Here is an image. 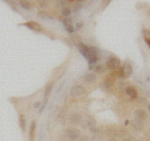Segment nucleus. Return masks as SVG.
Segmentation results:
<instances>
[{
	"label": "nucleus",
	"mask_w": 150,
	"mask_h": 141,
	"mask_svg": "<svg viewBox=\"0 0 150 141\" xmlns=\"http://www.w3.org/2000/svg\"><path fill=\"white\" fill-rule=\"evenodd\" d=\"M85 92H86L85 87L81 86V85H73L71 90H70V94H71V96H73V97H79V96H83Z\"/></svg>",
	"instance_id": "nucleus-6"
},
{
	"label": "nucleus",
	"mask_w": 150,
	"mask_h": 141,
	"mask_svg": "<svg viewBox=\"0 0 150 141\" xmlns=\"http://www.w3.org/2000/svg\"><path fill=\"white\" fill-rule=\"evenodd\" d=\"M35 128H36V124H35V121H33V123H31V126H30V136H29L30 141H34V135H35Z\"/></svg>",
	"instance_id": "nucleus-18"
},
{
	"label": "nucleus",
	"mask_w": 150,
	"mask_h": 141,
	"mask_svg": "<svg viewBox=\"0 0 150 141\" xmlns=\"http://www.w3.org/2000/svg\"><path fill=\"white\" fill-rule=\"evenodd\" d=\"M79 141H89V139H88V137H85V136H83V137L80 136V139H79Z\"/></svg>",
	"instance_id": "nucleus-25"
},
{
	"label": "nucleus",
	"mask_w": 150,
	"mask_h": 141,
	"mask_svg": "<svg viewBox=\"0 0 150 141\" xmlns=\"http://www.w3.org/2000/svg\"><path fill=\"white\" fill-rule=\"evenodd\" d=\"M103 70H104V68H103V66H98V68L95 69V71H99V73H101Z\"/></svg>",
	"instance_id": "nucleus-24"
},
{
	"label": "nucleus",
	"mask_w": 150,
	"mask_h": 141,
	"mask_svg": "<svg viewBox=\"0 0 150 141\" xmlns=\"http://www.w3.org/2000/svg\"><path fill=\"white\" fill-rule=\"evenodd\" d=\"M20 5L24 8V9H30V4H29V1H20Z\"/></svg>",
	"instance_id": "nucleus-23"
},
{
	"label": "nucleus",
	"mask_w": 150,
	"mask_h": 141,
	"mask_svg": "<svg viewBox=\"0 0 150 141\" xmlns=\"http://www.w3.org/2000/svg\"><path fill=\"white\" fill-rule=\"evenodd\" d=\"M121 141H131V140H130V139H128V137H124V139L121 140Z\"/></svg>",
	"instance_id": "nucleus-27"
},
{
	"label": "nucleus",
	"mask_w": 150,
	"mask_h": 141,
	"mask_svg": "<svg viewBox=\"0 0 150 141\" xmlns=\"http://www.w3.org/2000/svg\"><path fill=\"white\" fill-rule=\"evenodd\" d=\"M115 73L114 74H110L109 76H108L104 81H103V84H101V89L104 91H109L110 89L112 87V85H114V82H115Z\"/></svg>",
	"instance_id": "nucleus-5"
},
{
	"label": "nucleus",
	"mask_w": 150,
	"mask_h": 141,
	"mask_svg": "<svg viewBox=\"0 0 150 141\" xmlns=\"http://www.w3.org/2000/svg\"><path fill=\"white\" fill-rule=\"evenodd\" d=\"M104 135H106L108 137H115L116 135H118V128H116L115 125H106L104 128Z\"/></svg>",
	"instance_id": "nucleus-7"
},
{
	"label": "nucleus",
	"mask_w": 150,
	"mask_h": 141,
	"mask_svg": "<svg viewBox=\"0 0 150 141\" xmlns=\"http://www.w3.org/2000/svg\"><path fill=\"white\" fill-rule=\"evenodd\" d=\"M64 135L69 141H78L80 139V131L75 128H69V129H65L64 131Z\"/></svg>",
	"instance_id": "nucleus-2"
},
{
	"label": "nucleus",
	"mask_w": 150,
	"mask_h": 141,
	"mask_svg": "<svg viewBox=\"0 0 150 141\" xmlns=\"http://www.w3.org/2000/svg\"><path fill=\"white\" fill-rule=\"evenodd\" d=\"M143 36H144V40L146 41V44L149 45V48H150V30L144 29L143 30Z\"/></svg>",
	"instance_id": "nucleus-17"
},
{
	"label": "nucleus",
	"mask_w": 150,
	"mask_h": 141,
	"mask_svg": "<svg viewBox=\"0 0 150 141\" xmlns=\"http://www.w3.org/2000/svg\"><path fill=\"white\" fill-rule=\"evenodd\" d=\"M146 119H148V115H146V112H145V110H142V109L135 110V112H134V120H138V121H142V123H144Z\"/></svg>",
	"instance_id": "nucleus-10"
},
{
	"label": "nucleus",
	"mask_w": 150,
	"mask_h": 141,
	"mask_svg": "<svg viewBox=\"0 0 150 141\" xmlns=\"http://www.w3.org/2000/svg\"><path fill=\"white\" fill-rule=\"evenodd\" d=\"M26 27H29L33 31H43V26H41L39 23H35V21H28L24 24Z\"/></svg>",
	"instance_id": "nucleus-12"
},
{
	"label": "nucleus",
	"mask_w": 150,
	"mask_h": 141,
	"mask_svg": "<svg viewBox=\"0 0 150 141\" xmlns=\"http://www.w3.org/2000/svg\"><path fill=\"white\" fill-rule=\"evenodd\" d=\"M83 79H84V81H85V82H88V84H93V82H95L96 76H95V74H93V73H88V74L84 75Z\"/></svg>",
	"instance_id": "nucleus-13"
},
{
	"label": "nucleus",
	"mask_w": 150,
	"mask_h": 141,
	"mask_svg": "<svg viewBox=\"0 0 150 141\" xmlns=\"http://www.w3.org/2000/svg\"><path fill=\"white\" fill-rule=\"evenodd\" d=\"M81 120H83V116L80 112H71L69 116V121H70V124H74V125H76V124H80L81 123Z\"/></svg>",
	"instance_id": "nucleus-9"
},
{
	"label": "nucleus",
	"mask_w": 150,
	"mask_h": 141,
	"mask_svg": "<svg viewBox=\"0 0 150 141\" xmlns=\"http://www.w3.org/2000/svg\"><path fill=\"white\" fill-rule=\"evenodd\" d=\"M19 123H20V129H21V131H25V123H26L25 115H23V114L19 115Z\"/></svg>",
	"instance_id": "nucleus-15"
},
{
	"label": "nucleus",
	"mask_w": 150,
	"mask_h": 141,
	"mask_svg": "<svg viewBox=\"0 0 150 141\" xmlns=\"http://www.w3.org/2000/svg\"><path fill=\"white\" fill-rule=\"evenodd\" d=\"M83 3H84V1H75V4H74V9H75V11H78L79 9H80V8L83 6Z\"/></svg>",
	"instance_id": "nucleus-22"
},
{
	"label": "nucleus",
	"mask_w": 150,
	"mask_h": 141,
	"mask_svg": "<svg viewBox=\"0 0 150 141\" xmlns=\"http://www.w3.org/2000/svg\"><path fill=\"white\" fill-rule=\"evenodd\" d=\"M90 133H91V135H93V137H95V139H100V137H101L100 131L98 130L96 128H93V129H90Z\"/></svg>",
	"instance_id": "nucleus-19"
},
{
	"label": "nucleus",
	"mask_w": 150,
	"mask_h": 141,
	"mask_svg": "<svg viewBox=\"0 0 150 141\" xmlns=\"http://www.w3.org/2000/svg\"><path fill=\"white\" fill-rule=\"evenodd\" d=\"M70 14H71V9H70L69 6H65V8L62 9V15L63 16L68 18V16H70Z\"/></svg>",
	"instance_id": "nucleus-20"
},
{
	"label": "nucleus",
	"mask_w": 150,
	"mask_h": 141,
	"mask_svg": "<svg viewBox=\"0 0 150 141\" xmlns=\"http://www.w3.org/2000/svg\"><path fill=\"white\" fill-rule=\"evenodd\" d=\"M63 25H64L65 30H67L69 34H73V32H74V26H73V24H71V21L64 20V21H63Z\"/></svg>",
	"instance_id": "nucleus-14"
},
{
	"label": "nucleus",
	"mask_w": 150,
	"mask_h": 141,
	"mask_svg": "<svg viewBox=\"0 0 150 141\" xmlns=\"http://www.w3.org/2000/svg\"><path fill=\"white\" fill-rule=\"evenodd\" d=\"M53 86H54V84L53 82H49L48 85L45 86V90H44V96L45 97H48L50 94H51V90H53Z\"/></svg>",
	"instance_id": "nucleus-16"
},
{
	"label": "nucleus",
	"mask_w": 150,
	"mask_h": 141,
	"mask_svg": "<svg viewBox=\"0 0 150 141\" xmlns=\"http://www.w3.org/2000/svg\"><path fill=\"white\" fill-rule=\"evenodd\" d=\"M39 105H40V102H35V104H34V107H39Z\"/></svg>",
	"instance_id": "nucleus-26"
},
{
	"label": "nucleus",
	"mask_w": 150,
	"mask_h": 141,
	"mask_svg": "<svg viewBox=\"0 0 150 141\" xmlns=\"http://www.w3.org/2000/svg\"><path fill=\"white\" fill-rule=\"evenodd\" d=\"M133 126L137 130H142L144 128V123H142V121H138V120H134V123H133Z\"/></svg>",
	"instance_id": "nucleus-21"
},
{
	"label": "nucleus",
	"mask_w": 150,
	"mask_h": 141,
	"mask_svg": "<svg viewBox=\"0 0 150 141\" xmlns=\"http://www.w3.org/2000/svg\"><path fill=\"white\" fill-rule=\"evenodd\" d=\"M108 141H118V140H116L115 137H112V139H109V140H108Z\"/></svg>",
	"instance_id": "nucleus-28"
},
{
	"label": "nucleus",
	"mask_w": 150,
	"mask_h": 141,
	"mask_svg": "<svg viewBox=\"0 0 150 141\" xmlns=\"http://www.w3.org/2000/svg\"><path fill=\"white\" fill-rule=\"evenodd\" d=\"M120 63L121 61H120L119 58H116V56L111 55L106 60V68L109 69V70H111V71H116V70L120 68Z\"/></svg>",
	"instance_id": "nucleus-3"
},
{
	"label": "nucleus",
	"mask_w": 150,
	"mask_h": 141,
	"mask_svg": "<svg viewBox=\"0 0 150 141\" xmlns=\"http://www.w3.org/2000/svg\"><path fill=\"white\" fill-rule=\"evenodd\" d=\"M76 45L81 55L88 60L89 66L91 68L94 65H96V63L99 61V50L96 48H94V46H86L83 43H76Z\"/></svg>",
	"instance_id": "nucleus-1"
},
{
	"label": "nucleus",
	"mask_w": 150,
	"mask_h": 141,
	"mask_svg": "<svg viewBox=\"0 0 150 141\" xmlns=\"http://www.w3.org/2000/svg\"><path fill=\"white\" fill-rule=\"evenodd\" d=\"M81 125H83L84 129H89V130H90V129H93V128H95L96 120H95V117H93L91 115H86L85 117H83Z\"/></svg>",
	"instance_id": "nucleus-4"
},
{
	"label": "nucleus",
	"mask_w": 150,
	"mask_h": 141,
	"mask_svg": "<svg viewBox=\"0 0 150 141\" xmlns=\"http://www.w3.org/2000/svg\"><path fill=\"white\" fill-rule=\"evenodd\" d=\"M125 94L128 95L129 99H131V100L138 99V90L134 86H128V87H126L125 89Z\"/></svg>",
	"instance_id": "nucleus-11"
},
{
	"label": "nucleus",
	"mask_w": 150,
	"mask_h": 141,
	"mask_svg": "<svg viewBox=\"0 0 150 141\" xmlns=\"http://www.w3.org/2000/svg\"><path fill=\"white\" fill-rule=\"evenodd\" d=\"M148 109H149V111H150V104H149V106H148Z\"/></svg>",
	"instance_id": "nucleus-29"
},
{
	"label": "nucleus",
	"mask_w": 150,
	"mask_h": 141,
	"mask_svg": "<svg viewBox=\"0 0 150 141\" xmlns=\"http://www.w3.org/2000/svg\"><path fill=\"white\" fill-rule=\"evenodd\" d=\"M121 70H123V78H130L131 75H133V65H131L129 61L124 63Z\"/></svg>",
	"instance_id": "nucleus-8"
}]
</instances>
